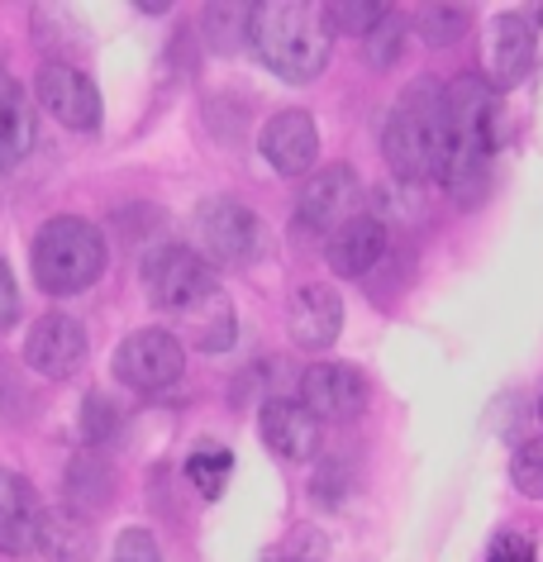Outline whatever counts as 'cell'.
I'll use <instances>...</instances> for the list:
<instances>
[{
	"label": "cell",
	"mask_w": 543,
	"mask_h": 562,
	"mask_svg": "<svg viewBox=\"0 0 543 562\" xmlns=\"http://www.w3.org/2000/svg\"><path fill=\"white\" fill-rule=\"evenodd\" d=\"M386 15H392V10L377 5V0H339V5H329L333 34H372Z\"/></svg>",
	"instance_id": "d4e9b609"
},
{
	"label": "cell",
	"mask_w": 543,
	"mask_h": 562,
	"mask_svg": "<svg viewBox=\"0 0 543 562\" xmlns=\"http://www.w3.org/2000/svg\"><path fill=\"white\" fill-rule=\"evenodd\" d=\"M467 24H472V15L463 5H425L420 15H415V30H420V38L434 48L457 44V38L467 34Z\"/></svg>",
	"instance_id": "cb8c5ba5"
},
{
	"label": "cell",
	"mask_w": 543,
	"mask_h": 562,
	"mask_svg": "<svg viewBox=\"0 0 543 562\" xmlns=\"http://www.w3.org/2000/svg\"><path fill=\"white\" fill-rule=\"evenodd\" d=\"M191 329V339H196V348H205V353H219V348L234 344V334H239V319H234V301L225 296V286L215 291L211 301H201L191 315H181Z\"/></svg>",
	"instance_id": "44dd1931"
},
{
	"label": "cell",
	"mask_w": 543,
	"mask_h": 562,
	"mask_svg": "<svg viewBox=\"0 0 543 562\" xmlns=\"http://www.w3.org/2000/svg\"><path fill=\"white\" fill-rule=\"evenodd\" d=\"M305 411H310L319 425H343V419H358L367 411V376L348 362H315L301 376V396Z\"/></svg>",
	"instance_id": "30bf717a"
},
{
	"label": "cell",
	"mask_w": 543,
	"mask_h": 562,
	"mask_svg": "<svg viewBox=\"0 0 543 562\" xmlns=\"http://www.w3.org/2000/svg\"><path fill=\"white\" fill-rule=\"evenodd\" d=\"M115 501V468L101 448H81V453L67 462V505L81 515L105 510Z\"/></svg>",
	"instance_id": "ffe728a7"
},
{
	"label": "cell",
	"mask_w": 543,
	"mask_h": 562,
	"mask_svg": "<svg viewBox=\"0 0 543 562\" xmlns=\"http://www.w3.org/2000/svg\"><path fill=\"white\" fill-rule=\"evenodd\" d=\"M201 30H205V38H211L219 53H234L239 44H248V30H253V5H205Z\"/></svg>",
	"instance_id": "603a6c76"
},
{
	"label": "cell",
	"mask_w": 543,
	"mask_h": 562,
	"mask_svg": "<svg viewBox=\"0 0 543 562\" xmlns=\"http://www.w3.org/2000/svg\"><path fill=\"white\" fill-rule=\"evenodd\" d=\"M15 319H20V286H15V277H10L5 258H0V329H10Z\"/></svg>",
	"instance_id": "f546056e"
},
{
	"label": "cell",
	"mask_w": 543,
	"mask_h": 562,
	"mask_svg": "<svg viewBox=\"0 0 543 562\" xmlns=\"http://www.w3.org/2000/svg\"><path fill=\"white\" fill-rule=\"evenodd\" d=\"M24 362L48 382H67L87 362V329L72 315H44L24 339Z\"/></svg>",
	"instance_id": "7c38bea8"
},
{
	"label": "cell",
	"mask_w": 543,
	"mask_h": 562,
	"mask_svg": "<svg viewBox=\"0 0 543 562\" xmlns=\"http://www.w3.org/2000/svg\"><path fill=\"white\" fill-rule=\"evenodd\" d=\"M343 329V301L325 281H301L286 301V334L305 353H325Z\"/></svg>",
	"instance_id": "8fae6325"
},
{
	"label": "cell",
	"mask_w": 543,
	"mask_h": 562,
	"mask_svg": "<svg viewBox=\"0 0 543 562\" xmlns=\"http://www.w3.org/2000/svg\"><path fill=\"white\" fill-rule=\"evenodd\" d=\"M510 482H514L520 496L543 501V439L520 443V453H514V462H510Z\"/></svg>",
	"instance_id": "484cf974"
},
{
	"label": "cell",
	"mask_w": 543,
	"mask_h": 562,
	"mask_svg": "<svg viewBox=\"0 0 543 562\" xmlns=\"http://www.w3.org/2000/svg\"><path fill=\"white\" fill-rule=\"evenodd\" d=\"M258 429H262V443H268L276 458H286V462H310L319 453V419L291 396L262 401Z\"/></svg>",
	"instance_id": "5bb4252c"
},
{
	"label": "cell",
	"mask_w": 543,
	"mask_h": 562,
	"mask_svg": "<svg viewBox=\"0 0 543 562\" xmlns=\"http://www.w3.org/2000/svg\"><path fill=\"white\" fill-rule=\"evenodd\" d=\"M449 115H443V162L439 181L453 201L477 205L491 187V158L500 148V101L496 87L477 72L449 81Z\"/></svg>",
	"instance_id": "6da1fadb"
},
{
	"label": "cell",
	"mask_w": 543,
	"mask_h": 562,
	"mask_svg": "<svg viewBox=\"0 0 543 562\" xmlns=\"http://www.w3.org/2000/svg\"><path fill=\"white\" fill-rule=\"evenodd\" d=\"M272 562H301V558H272Z\"/></svg>",
	"instance_id": "4dcf8cb0"
},
{
	"label": "cell",
	"mask_w": 543,
	"mask_h": 562,
	"mask_svg": "<svg viewBox=\"0 0 543 562\" xmlns=\"http://www.w3.org/2000/svg\"><path fill=\"white\" fill-rule=\"evenodd\" d=\"M186 372V348L167 329H138L115 348V376L129 391H167Z\"/></svg>",
	"instance_id": "ba28073f"
},
{
	"label": "cell",
	"mask_w": 543,
	"mask_h": 562,
	"mask_svg": "<svg viewBox=\"0 0 543 562\" xmlns=\"http://www.w3.org/2000/svg\"><path fill=\"white\" fill-rule=\"evenodd\" d=\"M34 148V101L10 72H0V172L24 162Z\"/></svg>",
	"instance_id": "d6986e66"
},
{
	"label": "cell",
	"mask_w": 543,
	"mask_h": 562,
	"mask_svg": "<svg viewBox=\"0 0 543 562\" xmlns=\"http://www.w3.org/2000/svg\"><path fill=\"white\" fill-rule=\"evenodd\" d=\"M44 510L48 505L20 472L0 468V553H34Z\"/></svg>",
	"instance_id": "9a60e30c"
},
{
	"label": "cell",
	"mask_w": 543,
	"mask_h": 562,
	"mask_svg": "<svg viewBox=\"0 0 543 562\" xmlns=\"http://www.w3.org/2000/svg\"><path fill=\"white\" fill-rule=\"evenodd\" d=\"M34 553L48 562H91L95 558V525L72 505H48L38 519Z\"/></svg>",
	"instance_id": "ac0fdd59"
},
{
	"label": "cell",
	"mask_w": 543,
	"mask_h": 562,
	"mask_svg": "<svg viewBox=\"0 0 543 562\" xmlns=\"http://www.w3.org/2000/svg\"><path fill=\"white\" fill-rule=\"evenodd\" d=\"M539 415H543V401H539Z\"/></svg>",
	"instance_id": "1f68e13d"
},
{
	"label": "cell",
	"mask_w": 543,
	"mask_h": 562,
	"mask_svg": "<svg viewBox=\"0 0 543 562\" xmlns=\"http://www.w3.org/2000/svg\"><path fill=\"white\" fill-rule=\"evenodd\" d=\"M449 87H439L434 77H420L400 91V101L392 105L386 120V162L396 177L406 181H439V162H443V115H449Z\"/></svg>",
	"instance_id": "3957f363"
},
{
	"label": "cell",
	"mask_w": 543,
	"mask_h": 562,
	"mask_svg": "<svg viewBox=\"0 0 543 562\" xmlns=\"http://www.w3.org/2000/svg\"><path fill=\"white\" fill-rule=\"evenodd\" d=\"M268 248L262 220L234 195H215L196 210V252L211 267H248Z\"/></svg>",
	"instance_id": "8992f818"
},
{
	"label": "cell",
	"mask_w": 543,
	"mask_h": 562,
	"mask_svg": "<svg viewBox=\"0 0 543 562\" xmlns=\"http://www.w3.org/2000/svg\"><path fill=\"white\" fill-rule=\"evenodd\" d=\"M382 258H386V229H382V220H372V215L348 220L339 234L325 238V262H329L333 277L358 281V277H367Z\"/></svg>",
	"instance_id": "e0dca14e"
},
{
	"label": "cell",
	"mask_w": 543,
	"mask_h": 562,
	"mask_svg": "<svg viewBox=\"0 0 543 562\" xmlns=\"http://www.w3.org/2000/svg\"><path fill=\"white\" fill-rule=\"evenodd\" d=\"M186 476H191V486H196V496L219 501V491H225V482L234 476V453L219 443H205L186 458Z\"/></svg>",
	"instance_id": "7402d4cb"
},
{
	"label": "cell",
	"mask_w": 543,
	"mask_h": 562,
	"mask_svg": "<svg viewBox=\"0 0 543 562\" xmlns=\"http://www.w3.org/2000/svg\"><path fill=\"white\" fill-rule=\"evenodd\" d=\"M400 34H406V24H400L396 15H386L377 30L367 34V58H372V67H392L400 58Z\"/></svg>",
	"instance_id": "4316f807"
},
{
	"label": "cell",
	"mask_w": 543,
	"mask_h": 562,
	"mask_svg": "<svg viewBox=\"0 0 543 562\" xmlns=\"http://www.w3.org/2000/svg\"><path fill=\"white\" fill-rule=\"evenodd\" d=\"M539 24H543V10L539 15H524V10H510V15L496 20V44H491V63H496V91H510L520 87L534 67V48H539Z\"/></svg>",
	"instance_id": "2e32d148"
},
{
	"label": "cell",
	"mask_w": 543,
	"mask_h": 562,
	"mask_svg": "<svg viewBox=\"0 0 543 562\" xmlns=\"http://www.w3.org/2000/svg\"><path fill=\"white\" fill-rule=\"evenodd\" d=\"M258 148L268 158L272 172L282 177H315V158H319V130L305 110H282L262 124Z\"/></svg>",
	"instance_id": "4fadbf2b"
},
{
	"label": "cell",
	"mask_w": 543,
	"mask_h": 562,
	"mask_svg": "<svg viewBox=\"0 0 543 562\" xmlns=\"http://www.w3.org/2000/svg\"><path fill=\"white\" fill-rule=\"evenodd\" d=\"M248 48L272 67L282 81H315L329 67L333 53V24L329 10L305 5V0H272V5H253V30H248Z\"/></svg>",
	"instance_id": "7a4b0ae2"
},
{
	"label": "cell",
	"mask_w": 543,
	"mask_h": 562,
	"mask_svg": "<svg viewBox=\"0 0 543 562\" xmlns=\"http://www.w3.org/2000/svg\"><path fill=\"white\" fill-rule=\"evenodd\" d=\"M491 562H539V558H534V543H529L524 533H500L491 543Z\"/></svg>",
	"instance_id": "f1b7e54d"
},
{
	"label": "cell",
	"mask_w": 543,
	"mask_h": 562,
	"mask_svg": "<svg viewBox=\"0 0 543 562\" xmlns=\"http://www.w3.org/2000/svg\"><path fill=\"white\" fill-rule=\"evenodd\" d=\"M144 286H148V301L158 305L162 315H191L201 301L215 296L219 281L196 248L162 244L144 258Z\"/></svg>",
	"instance_id": "5b68a950"
},
{
	"label": "cell",
	"mask_w": 543,
	"mask_h": 562,
	"mask_svg": "<svg viewBox=\"0 0 543 562\" xmlns=\"http://www.w3.org/2000/svg\"><path fill=\"white\" fill-rule=\"evenodd\" d=\"M38 105L48 110L58 124H67V130H101V91H95V81L81 72V67L72 63H44L38 67Z\"/></svg>",
	"instance_id": "9c48e42d"
},
{
	"label": "cell",
	"mask_w": 543,
	"mask_h": 562,
	"mask_svg": "<svg viewBox=\"0 0 543 562\" xmlns=\"http://www.w3.org/2000/svg\"><path fill=\"white\" fill-rule=\"evenodd\" d=\"M105 272V238L91 220L58 215L34 234V281L48 296H81Z\"/></svg>",
	"instance_id": "277c9868"
},
{
	"label": "cell",
	"mask_w": 543,
	"mask_h": 562,
	"mask_svg": "<svg viewBox=\"0 0 543 562\" xmlns=\"http://www.w3.org/2000/svg\"><path fill=\"white\" fill-rule=\"evenodd\" d=\"M110 562H162L158 539H152L148 529H124L115 539V553H110Z\"/></svg>",
	"instance_id": "83f0119b"
},
{
	"label": "cell",
	"mask_w": 543,
	"mask_h": 562,
	"mask_svg": "<svg viewBox=\"0 0 543 562\" xmlns=\"http://www.w3.org/2000/svg\"><path fill=\"white\" fill-rule=\"evenodd\" d=\"M358 210H362V181L353 167L348 162L319 167L296 195V229L329 238V234H339L348 220H358Z\"/></svg>",
	"instance_id": "52a82bcc"
}]
</instances>
